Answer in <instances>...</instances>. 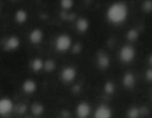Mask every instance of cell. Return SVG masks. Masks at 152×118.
<instances>
[{"label":"cell","mask_w":152,"mask_h":118,"mask_svg":"<svg viewBox=\"0 0 152 118\" xmlns=\"http://www.w3.org/2000/svg\"><path fill=\"white\" fill-rule=\"evenodd\" d=\"M137 36H139V35H137V32L134 29L129 30L128 34H127V38H128V40H130V41H134L135 39L137 38Z\"/></svg>","instance_id":"ac0fdd59"},{"label":"cell","mask_w":152,"mask_h":118,"mask_svg":"<svg viewBox=\"0 0 152 118\" xmlns=\"http://www.w3.org/2000/svg\"><path fill=\"white\" fill-rule=\"evenodd\" d=\"M134 55H135V50L130 45L124 46L120 51V59L122 60L123 62H125V63H128V62L132 61Z\"/></svg>","instance_id":"7a4b0ae2"},{"label":"cell","mask_w":152,"mask_h":118,"mask_svg":"<svg viewBox=\"0 0 152 118\" xmlns=\"http://www.w3.org/2000/svg\"><path fill=\"white\" fill-rule=\"evenodd\" d=\"M37 89V85L34 82H32V80H26V82H24L23 84V90L25 91L26 93H32L34 92Z\"/></svg>","instance_id":"9c48e42d"},{"label":"cell","mask_w":152,"mask_h":118,"mask_svg":"<svg viewBox=\"0 0 152 118\" xmlns=\"http://www.w3.org/2000/svg\"><path fill=\"white\" fill-rule=\"evenodd\" d=\"M44 66H45V68H46V70L50 71V70H53V68H54V63H53V61H51V60H48V61L45 62Z\"/></svg>","instance_id":"d6986e66"},{"label":"cell","mask_w":152,"mask_h":118,"mask_svg":"<svg viewBox=\"0 0 152 118\" xmlns=\"http://www.w3.org/2000/svg\"><path fill=\"white\" fill-rule=\"evenodd\" d=\"M43 39V32L40 29H34L30 34V41L34 44H39Z\"/></svg>","instance_id":"ba28073f"},{"label":"cell","mask_w":152,"mask_h":118,"mask_svg":"<svg viewBox=\"0 0 152 118\" xmlns=\"http://www.w3.org/2000/svg\"><path fill=\"white\" fill-rule=\"evenodd\" d=\"M105 91L108 93V94L113 93L114 92V85H113L112 83H107V84L105 85Z\"/></svg>","instance_id":"7402d4cb"},{"label":"cell","mask_w":152,"mask_h":118,"mask_svg":"<svg viewBox=\"0 0 152 118\" xmlns=\"http://www.w3.org/2000/svg\"><path fill=\"white\" fill-rule=\"evenodd\" d=\"M95 118H112V110L106 105H100L95 112Z\"/></svg>","instance_id":"8992f818"},{"label":"cell","mask_w":152,"mask_h":118,"mask_svg":"<svg viewBox=\"0 0 152 118\" xmlns=\"http://www.w3.org/2000/svg\"><path fill=\"white\" fill-rule=\"evenodd\" d=\"M43 66H44V64H43L42 60H40V59H36L32 62V69H34V71L41 70L43 68Z\"/></svg>","instance_id":"9a60e30c"},{"label":"cell","mask_w":152,"mask_h":118,"mask_svg":"<svg viewBox=\"0 0 152 118\" xmlns=\"http://www.w3.org/2000/svg\"><path fill=\"white\" fill-rule=\"evenodd\" d=\"M123 82H124L125 87L130 88V87H132L133 85H134V77H133V75L131 73H127L124 75V80H123Z\"/></svg>","instance_id":"4fadbf2b"},{"label":"cell","mask_w":152,"mask_h":118,"mask_svg":"<svg viewBox=\"0 0 152 118\" xmlns=\"http://www.w3.org/2000/svg\"><path fill=\"white\" fill-rule=\"evenodd\" d=\"M76 113H77V116L79 118H87L91 113V108L87 103H81L77 105Z\"/></svg>","instance_id":"277c9868"},{"label":"cell","mask_w":152,"mask_h":118,"mask_svg":"<svg viewBox=\"0 0 152 118\" xmlns=\"http://www.w3.org/2000/svg\"><path fill=\"white\" fill-rule=\"evenodd\" d=\"M149 63H150V64H151V65H152V55H151V57L149 58Z\"/></svg>","instance_id":"cb8c5ba5"},{"label":"cell","mask_w":152,"mask_h":118,"mask_svg":"<svg viewBox=\"0 0 152 118\" xmlns=\"http://www.w3.org/2000/svg\"><path fill=\"white\" fill-rule=\"evenodd\" d=\"M32 112H34V114H37V115H39V114H41L43 112V107L40 105H34V107H32Z\"/></svg>","instance_id":"ffe728a7"},{"label":"cell","mask_w":152,"mask_h":118,"mask_svg":"<svg viewBox=\"0 0 152 118\" xmlns=\"http://www.w3.org/2000/svg\"><path fill=\"white\" fill-rule=\"evenodd\" d=\"M146 77H147L148 80H152V68L147 70V72H146Z\"/></svg>","instance_id":"603a6c76"},{"label":"cell","mask_w":152,"mask_h":118,"mask_svg":"<svg viewBox=\"0 0 152 118\" xmlns=\"http://www.w3.org/2000/svg\"><path fill=\"white\" fill-rule=\"evenodd\" d=\"M19 39H17L16 37H12L7 40V49H11V50H14L16 49L18 46H19Z\"/></svg>","instance_id":"8fae6325"},{"label":"cell","mask_w":152,"mask_h":118,"mask_svg":"<svg viewBox=\"0 0 152 118\" xmlns=\"http://www.w3.org/2000/svg\"><path fill=\"white\" fill-rule=\"evenodd\" d=\"M61 5L63 7V9L70 10L73 7V0H61Z\"/></svg>","instance_id":"2e32d148"},{"label":"cell","mask_w":152,"mask_h":118,"mask_svg":"<svg viewBox=\"0 0 152 118\" xmlns=\"http://www.w3.org/2000/svg\"><path fill=\"white\" fill-rule=\"evenodd\" d=\"M127 14L128 10L126 5L122 2H117L108 7L107 18L113 23H121L126 19Z\"/></svg>","instance_id":"6da1fadb"},{"label":"cell","mask_w":152,"mask_h":118,"mask_svg":"<svg viewBox=\"0 0 152 118\" xmlns=\"http://www.w3.org/2000/svg\"><path fill=\"white\" fill-rule=\"evenodd\" d=\"M13 110V103L9 98H2L0 99V114L5 115L9 114Z\"/></svg>","instance_id":"5b68a950"},{"label":"cell","mask_w":152,"mask_h":118,"mask_svg":"<svg viewBox=\"0 0 152 118\" xmlns=\"http://www.w3.org/2000/svg\"><path fill=\"white\" fill-rule=\"evenodd\" d=\"M71 38L67 35H61L56 39V49L58 51H66L71 47Z\"/></svg>","instance_id":"3957f363"},{"label":"cell","mask_w":152,"mask_h":118,"mask_svg":"<svg viewBox=\"0 0 152 118\" xmlns=\"http://www.w3.org/2000/svg\"><path fill=\"white\" fill-rule=\"evenodd\" d=\"M143 7H144V10H145L146 12L152 11V1H150V0H147V1H145Z\"/></svg>","instance_id":"44dd1931"},{"label":"cell","mask_w":152,"mask_h":118,"mask_svg":"<svg viewBox=\"0 0 152 118\" xmlns=\"http://www.w3.org/2000/svg\"><path fill=\"white\" fill-rule=\"evenodd\" d=\"M76 27H77V29H78L79 32H83L89 28V23H88V21L85 18H80V19H78L77 22H76Z\"/></svg>","instance_id":"30bf717a"},{"label":"cell","mask_w":152,"mask_h":118,"mask_svg":"<svg viewBox=\"0 0 152 118\" xmlns=\"http://www.w3.org/2000/svg\"><path fill=\"white\" fill-rule=\"evenodd\" d=\"M140 116V112L137 109L135 108H132L128 111V117L129 118H137Z\"/></svg>","instance_id":"e0dca14e"},{"label":"cell","mask_w":152,"mask_h":118,"mask_svg":"<svg viewBox=\"0 0 152 118\" xmlns=\"http://www.w3.org/2000/svg\"><path fill=\"white\" fill-rule=\"evenodd\" d=\"M76 76V71L74 68L72 67H67L63 70L61 72V78H63L65 82H72V80L75 78Z\"/></svg>","instance_id":"52a82bcc"},{"label":"cell","mask_w":152,"mask_h":118,"mask_svg":"<svg viewBox=\"0 0 152 118\" xmlns=\"http://www.w3.org/2000/svg\"><path fill=\"white\" fill-rule=\"evenodd\" d=\"M98 63H99V66L101 68H106L108 65H110V60H108L107 55H104V53H101L98 58Z\"/></svg>","instance_id":"7c38bea8"},{"label":"cell","mask_w":152,"mask_h":118,"mask_svg":"<svg viewBox=\"0 0 152 118\" xmlns=\"http://www.w3.org/2000/svg\"><path fill=\"white\" fill-rule=\"evenodd\" d=\"M26 19H27V14H26L25 11L20 10V11L17 12V14H16V21L19 22V23H23V22L26 21Z\"/></svg>","instance_id":"5bb4252c"}]
</instances>
